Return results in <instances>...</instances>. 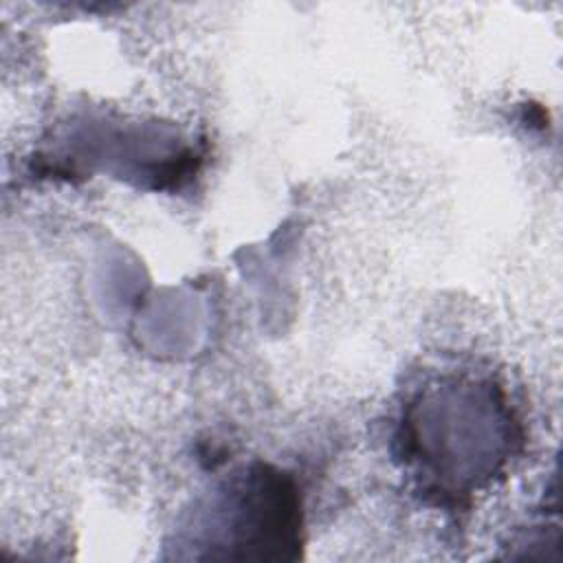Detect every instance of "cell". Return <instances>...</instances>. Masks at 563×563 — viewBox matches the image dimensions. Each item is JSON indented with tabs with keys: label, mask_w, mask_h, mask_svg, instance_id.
Listing matches in <instances>:
<instances>
[{
	"label": "cell",
	"mask_w": 563,
	"mask_h": 563,
	"mask_svg": "<svg viewBox=\"0 0 563 563\" xmlns=\"http://www.w3.org/2000/svg\"><path fill=\"white\" fill-rule=\"evenodd\" d=\"M218 504L222 523L211 545L242 548L240 559H295L299 548V501L277 473L253 471Z\"/></svg>",
	"instance_id": "obj_1"
}]
</instances>
